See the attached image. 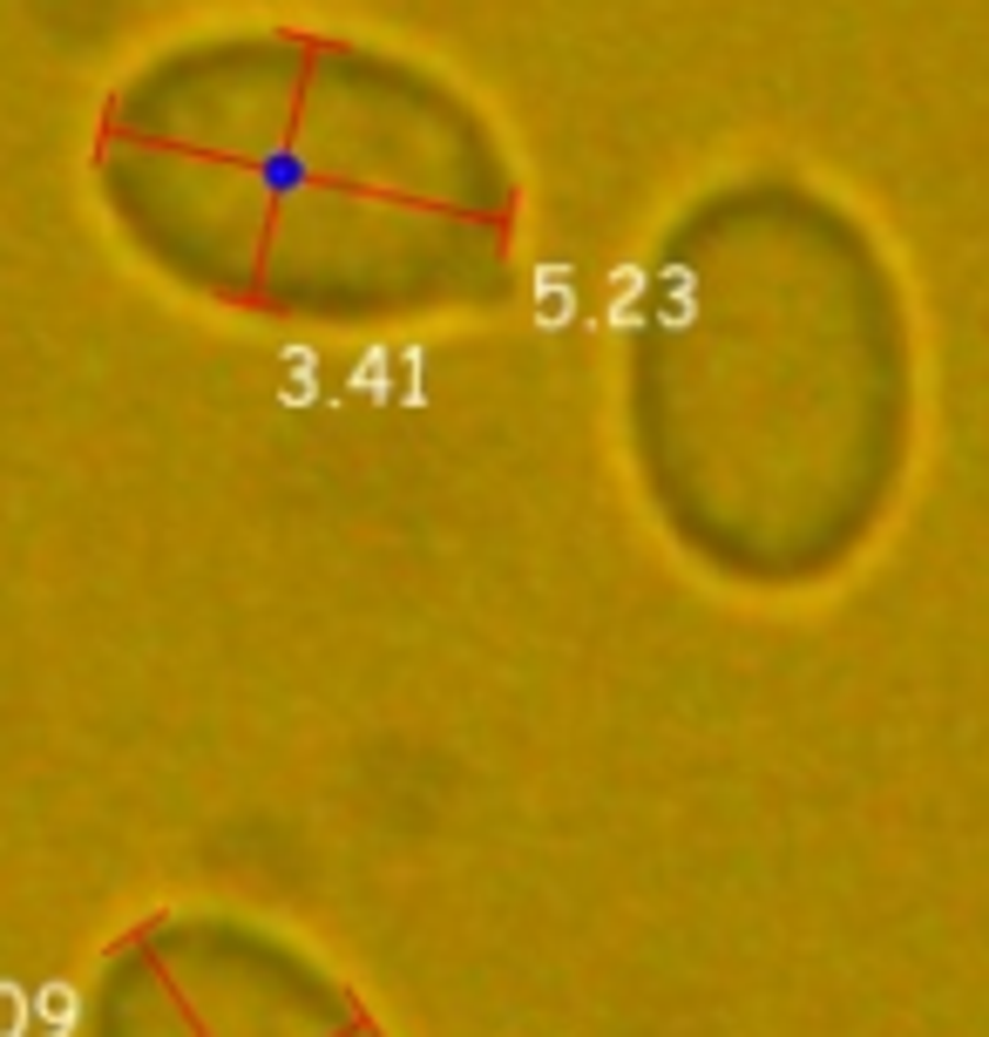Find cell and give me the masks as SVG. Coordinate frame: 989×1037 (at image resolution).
<instances>
[{"mask_svg": "<svg viewBox=\"0 0 989 1037\" xmlns=\"http://www.w3.org/2000/svg\"><path fill=\"white\" fill-rule=\"evenodd\" d=\"M68 1017H75V996L55 983V990L42 996V1024H48V1037H61V1030H68Z\"/></svg>", "mask_w": 989, "mask_h": 1037, "instance_id": "obj_1", "label": "cell"}, {"mask_svg": "<svg viewBox=\"0 0 989 1037\" xmlns=\"http://www.w3.org/2000/svg\"><path fill=\"white\" fill-rule=\"evenodd\" d=\"M21 1011H27V1004H21V990L0 983V1037H21Z\"/></svg>", "mask_w": 989, "mask_h": 1037, "instance_id": "obj_2", "label": "cell"}]
</instances>
